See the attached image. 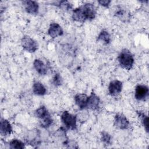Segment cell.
I'll list each match as a JSON object with an SVG mask.
<instances>
[{"instance_id": "6da1fadb", "label": "cell", "mask_w": 149, "mask_h": 149, "mask_svg": "<svg viewBox=\"0 0 149 149\" xmlns=\"http://www.w3.org/2000/svg\"><path fill=\"white\" fill-rule=\"evenodd\" d=\"M96 15L97 10L94 4L87 2L73 9L72 18L75 22L83 23L87 20H94Z\"/></svg>"}, {"instance_id": "7a4b0ae2", "label": "cell", "mask_w": 149, "mask_h": 149, "mask_svg": "<svg viewBox=\"0 0 149 149\" xmlns=\"http://www.w3.org/2000/svg\"><path fill=\"white\" fill-rule=\"evenodd\" d=\"M119 64L123 69L130 70L134 63V58L133 54L127 48L122 49L118 56Z\"/></svg>"}, {"instance_id": "3957f363", "label": "cell", "mask_w": 149, "mask_h": 149, "mask_svg": "<svg viewBox=\"0 0 149 149\" xmlns=\"http://www.w3.org/2000/svg\"><path fill=\"white\" fill-rule=\"evenodd\" d=\"M35 115L40 119L41 126L44 128L50 127L54 123V120L49 112L44 105L40 106L35 111Z\"/></svg>"}, {"instance_id": "277c9868", "label": "cell", "mask_w": 149, "mask_h": 149, "mask_svg": "<svg viewBox=\"0 0 149 149\" xmlns=\"http://www.w3.org/2000/svg\"><path fill=\"white\" fill-rule=\"evenodd\" d=\"M61 120L65 127L72 130L77 129V116L68 111H63L61 115Z\"/></svg>"}, {"instance_id": "5b68a950", "label": "cell", "mask_w": 149, "mask_h": 149, "mask_svg": "<svg viewBox=\"0 0 149 149\" xmlns=\"http://www.w3.org/2000/svg\"><path fill=\"white\" fill-rule=\"evenodd\" d=\"M20 43L23 49L28 52L33 53L38 49V44L37 41L29 36L25 35L23 36Z\"/></svg>"}, {"instance_id": "8992f818", "label": "cell", "mask_w": 149, "mask_h": 149, "mask_svg": "<svg viewBox=\"0 0 149 149\" xmlns=\"http://www.w3.org/2000/svg\"><path fill=\"white\" fill-rule=\"evenodd\" d=\"M113 125L120 130H126L129 127L130 122L122 113H118L114 116Z\"/></svg>"}, {"instance_id": "52a82bcc", "label": "cell", "mask_w": 149, "mask_h": 149, "mask_svg": "<svg viewBox=\"0 0 149 149\" xmlns=\"http://www.w3.org/2000/svg\"><path fill=\"white\" fill-rule=\"evenodd\" d=\"M149 89L144 84H137L134 89V98L137 101H145L148 97Z\"/></svg>"}, {"instance_id": "ba28073f", "label": "cell", "mask_w": 149, "mask_h": 149, "mask_svg": "<svg viewBox=\"0 0 149 149\" xmlns=\"http://www.w3.org/2000/svg\"><path fill=\"white\" fill-rule=\"evenodd\" d=\"M123 88V83L118 80H113L110 81L108 90L110 95L116 97L120 94Z\"/></svg>"}, {"instance_id": "9c48e42d", "label": "cell", "mask_w": 149, "mask_h": 149, "mask_svg": "<svg viewBox=\"0 0 149 149\" xmlns=\"http://www.w3.org/2000/svg\"><path fill=\"white\" fill-rule=\"evenodd\" d=\"M63 30L59 24L56 22H52L50 24L48 30V34L52 38H55L62 36Z\"/></svg>"}, {"instance_id": "30bf717a", "label": "cell", "mask_w": 149, "mask_h": 149, "mask_svg": "<svg viewBox=\"0 0 149 149\" xmlns=\"http://www.w3.org/2000/svg\"><path fill=\"white\" fill-rule=\"evenodd\" d=\"M100 104V97L94 92H92L89 96H88L86 108L95 111L98 109Z\"/></svg>"}, {"instance_id": "8fae6325", "label": "cell", "mask_w": 149, "mask_h": 149, "mask_svg": "<svg viewBox=\"0 0 149 149\" xmlns=\"http://www.w3.org/2000/svg\"><path fill=\"white\" fill-rule=\"evenodd\" d=\"M23 4L26 12L30 15H36L38 13L39 4L36 1H24Z\"/></svg>"}, {"instance_id": "7c38bea8", "label": "cell", "mask_w": 149, "mask_h": 149, "mask_svg": "<svg viewBox=\"0 0 149 149\" xmlns=\"http://www.w3.org/2000/svg\"><path fill=\"white\" fill-rule=\"evenodd\" d=\"M13 132L12 126L9 121L5 118H1L0 121V133L2 136H8Z\"/></svg>"}, {"instance_id": "4fadbf2b", "label": "cell", "mask_w": 149, "mask_h": 149, "mask_svg": "<svg viewBox=\"0 0 149 149\" xmlns=\"http://www.w3.org/2000/svg\"><path fill=\"white\" fill-rule=\"evenodd\" d=\"M33 67L36 71L40 75L44 76L48 73L47 65L40 59H35L33 62Z\"/></svg>"}, {"instance_id": "5bb4252c", "label": "cell", "mask_w": 149, "mask_h": 149, "mask_svg": "<svg viewBox=\"0 0 149 149\" xmlns=\"http://www.w3.org/2000/svg\"><path fill=\"white\" fill-rule=\"evenodd\" d=\"M88 96L84 93L76 94L74 97V100L78 108L82 110L86 108Z\"/></svg>"}, {"instance_id": "9a60e30c", "label": "cell", "mask_w": 149, "mask_h": 149, "mask_svg": "<svg viewBox=\"0 0 149 149\" xmlns=\"http://www.w3.org/2000/svg\"><path fill=\"white\" fill-rule=\"evenodd\" d=\"M115 16L123 22H128L131 17L130 12L122 8H119L116 10Z\"/></svg>"}, {"instance_id": "2e32d148", "label": "cell", "mask_w": 149, "mask_h": 149, "mask_svg": "<svg viewBox=\"0 0 149 149\" xmlns=\"http://www.w3.org/2000/svg\"><path fill=\"white\" fill-rule=\"evenodd\" d=\"M33 92L37 95L42 96L47 94V90L41 82L35 81L33 84Z\"/></svg>"}, {"instance_id": "e0dca14e", "label": "cell", "mask_w": 149, "mask_h": 149, "mask_svg": "<svg viewBox=\"0 0 149 149\" xmlns=\"http://www.w3.org/2000/svg\"><path fill=\"white\" fill-rule=\"evenodd\" d=\"M97 41L102 42L104 44H109L111 41V36L109 33L105 30H102L99 33L97 37Z\"/></svg>"}, {"instance_id": "ac0fdd59", "label": "cell", "mask_w": 149, "mask_h": 149, "mask_svg": "<svg viewBox=\"0 0 149 149\" xmlns=\"http://www.w3.org/2000/svg\"><path fill=\"white\" fill-rule=\"evenodd\" d=\"M136 113L147 133H148V117L143 111H137Z\"/></svg>"}, {"instance_id": "d6986e66", "label": "cell", "mask_w": 149, "mask_h": 149, "mask_svg": "<svg viewBox=\"0 0 149 149\" xmlns=\"http://www.w3.org/2000/svg\"><path fill=\"white\" fill-rule=\"evenodd\" d=\"M9 147L13 149H23L25 147V144L19 139H13L9 143Z\"/></svg>"}, {"instance_id": "ffe728a7", "label": "cell", "mask_w": 149, "mask_h": 149, "mask_svg": "<svg viewBox=\"0 0 149 149\" xmlns=\"http://www.w3.org/2000/svg\"><path fill=\"white\" fill-rule=\"evenodd\" d=\"M101 140L106 146H109L112 142V137L106 131H102L101 132Z\"/></svg>"}, {"instance_id": "44dd1931", "label": "cell", "mask_w": 149, "mask_h": 149, "mask_svg": "<svg viewBox=\"0 0 149 149\" xmlns=\"http://www.w3.org/2000/svg\"><path fill=\"white\" fill-rule=\"evenodd\" d=\"M54 5H55L59 8L68 10L72 8V5L68 1H60L56 2L54 3Z\"/></svg>"}, {"instance_id": "7402d4cb", "label": "cell", "mask_w": 149, "mask_h": 149, "mask_svg": "<svg viewBox=\"0 0 149 149\" xmlns=\"http://www.w3.org/2000/svg\"><path fill=\"white\" fill-rule=\"evenodd\" d=\"M52 83L55 86H60L62 84V78L59 73H55L52 79Z\"/></svg>"}, {"instance_id": "603a6c76", "label": "cell", "mask_w": 149, "mask_h": 149, "mask_svg": "<svg viewBox=\"0 0 149 149\" xmlns=\"http://www.w3.org/2000/svg\"><path fill=\"white\" fill-rule=\"evenodd\" d=\"M98 3L104 6V7H105V8H108L110 5V3H111V1L110 0H100V1H98Z\"/></svg>"}]
</instances>
